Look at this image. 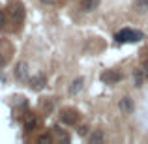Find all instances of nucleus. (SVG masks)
Returning <instances> with one entry per match:
<instances>
[{
  "label": "nucleus",
  "mask_w": 148,
  "mask_h": 144,
  "mask_svg": "<svg viewBox=\"0 0 148 144\" xmlns=\"http://www.w3.org/2000/svg\"><path fill=\"white\" fill-rule=\"evenodd\" d=\"M143 38H145L143 32H137V30H131V28H124L122 32L116 34L118 43H135V41H141Z\"/></svg>",
  "instance_id": "nucleus-1"
},
{
  "label": "nucleus",
  "mask_w": 148,
  "mask_h": 144,
  "mask_svg": "<svg viewBox=\"0 0 148 144\" xmlns=\"http://www.w3.org/2000/svg\"><path fill=\"white\" fill-rule=\"evenodd\" d=\"M88 141H90L92 144H101V142L105 141V135H103V131H101V129L94 131V133H92L90 137H88Z\"/></svg>",
  "instance_id": "nucleus-10"
},
{
  "label": "nucleus",
  "mask_w": 148,
  "mask_h": 144,
  "mask_svg": "<svg viewBox=\"0 0 148 144\" xmlns=\"http://www.w3.org/2000/svg\"><path fill=\"white\" fill-rule=\"evenodd\" d=\"M28 83H30V88H32V90H43V86L47 84V79H45V75H36V77H32Z\"/></svg>",
  "instance_id": "nucleus-6"
},
{
  "label": "nucleus",
  "mask_w": 148,
  "mask_h": 144,
  "mask_svg": "<svg viewBox=\"0 0 148 144\" xmlns=\"http://www.w3.org/2000/svg\"><path fill=\"white\" fill-rule=\"evenodd\" d=\"M0 26H6V15L0 13Z\"/></svg>",
  "instance_id": "nucleus-16"
},
{
  "label": "nucleus",
  "mask_w": 148,
  "mask_h": 144,
  "mask_svg": "<svg viewBox=\"0 0 148 144\" xmlns=\"http://www.w3.org/2000/svg\"><path fill=\"white\" fill-rule=\"evenodd\" d=\"M146 79V73L143 71V68L141 69H137V71L133 73V83H135V86H143V81Z\"/></svg>",
  "instance_id": "nucleus-11"
},
{
  "label": "nucleus",
  "mask_w": 148,
  "mask_h": 144,
  "mask_svg": "<svg viewBox=\"0 0 148 144\" xmlns=\"http://www.w3.org/2000/svg\"><path fill=\"white\" fill-rule=\"evenodd\" d=\"M11 15H13L17 21H23V19H25V8H23V4H13V6H11Z\"/></svg>",
  "instance_id": "nucleus-9"
},
{
  "label": "nucleus",
  "mask_w": 148,
  "mask_h": 144,
  "mask_svg": "<svg viewBox=\"0 0 148 144\" xmlns=\"http://www.w3.org/2000/svg\"><path fill=\"white\" fill-rule=\"evenodd\" d=\"M83 86H84V79H83V77H77V79H73L71 86H69V94H71V96L79 94V92L83 90Z\"/></svg>",
  "instance_id": "nucleus-8"
},
{
  "label": "nucleus",
  "mask_w": 148,
  "mask_h": 144,
  "mask_svg": "<svg viewBox=\"0 0 148 144\" xmlns=\"http://www.w3.org/2000/svg\"><path fill=\"white\" fill-rule=\"evenodd\" d=\"M86 133H88V127H86V126H81V127H79V135H81V137H84Z\"/></svg>",
  "instance_id": "nucleus-15"
},
{
  "label": "nucleus",
  "mask_w": 148,
  "mask_h": 144,
  "mask_svg": "<svg viewBox=\"0 0 148 144\" xmlns=\"http://www.w3.org/2000/svg\"><path fill=\"white\" fill-rule=\"evenodd\" d=\"M135 10L139 13H146L148 11V0H135Z\"/></svg>",
  "instance_id": "nucleus-13"
},
{
  "label": "nucleus",
  "mask_w": 148,
  "mask_h": 144,
  "mask_svg": "<svg viewBox=\"0 0 148 144\" xmlns=\"http://www.w3.org/2000/svg\"><path fill=\"white\" fill-rule=\"evenodd\" d=\"M118 109L124 112V114H131V112H133V109H135L133 99H131V97H122V99L118 101Z\"/></svg>",
  "instance_id": "nucleus-5"
},
{
  "label": "nucleus",
  "mask_w": 148,
  "mask_h": 144,
  "mask_svg": "<svg viewBox=\"0 0 148 144\" xmlns=\"http://www.w3.org/2000/svg\"><path fill=\"white\" fill-rule=\"evenodd\" d=\"M38 141H40L41 144H49V142H51V137H49V135H41Z\"/></svg>",
  "instance_id": "nucleus-14"
},
{
  "label": "nucleus",
  "mask_w": 148,
  "mask_h": 144,
  "mask_svg": "<svg viewBox=\"0 0 148 144\" xmlns=\"http://www.w3.org/2000/svg\"><path fill=\"white\" fill-rule=\"evenodd\" d=\"M43 4H54V0H41Z\"/></svg>",
  "instance_id": "nucleus-18"
},
{
  "label": "nucleus",
  "mask_w": 148,
  "mask_h": 144,
  "mask_svg": "<svg viewBox=\"0 0 148 144\" xmlns=\"http://www.w3.org/2000/svg\"><path fill=\"white\" fill-rule=\"evenodd\" d=\"M28 62H19L17 66H15V79L17 81H28Z\"/></svg>",
  "instance_id": "nucleus-4"
},
{
  "label": "nucleus",
  "mask_w": 148,
  "mask_h": 144,
  "mask_svg": "<svg viewBox=\"0 0 148 144\" xmlns=\"http://www.w3.org/2000/svg\"><path fill=\"white\" fill-rule=\"evenodd\" d=\"M143 71L146 73V77H148V60L145 62V64H143Z\"/></svg>",
  "instance_id": "nucleus-17"
},
{
  "label": "nucleus",
  "mask_w": 148,
  "mask_h": 144,
  "mask_svg": "<svg viewBox=\"0 0 148 144\" xmlns=\"http://www.w3.org/2000/svg\"><path fill=\"white\" fill-rule=\"evenodd\" d=\"M60 120H62V124H66V126H75L77 120H79V112L73 111V109H66V111L60 112Z\"/></svg>",
  "instance_id": "nucleus-2"
},
{
  "label": "nucleus",
  "mask_w": 148,
  "mask_h": 144,
  "mask_svg": "<svg viewBox=\"0 0 148 144\" xmlns=\"http://www.w3.org/2000/svg\"><path fill=\"white\" fill-rule=\"evenodd\" d=\"M98 6H99V0H81V4H79L81 11H84V13H90V11H94Z\"/></svg>",
  "instance_id": "nucleus-7"
},
{
  "label": "nucleus",
  "mask_w": 148,
  "mask_h": 144,
  "mask_svg": "<svg viewBox=\"0 0 148 144\" xmlns=\"http://www.w3.org/2000/svg\"><path fill=\"white\" fill-rule=\"evenodd\" d=\"M38 126V120H36V116L34 114H30L28 118H26V122H25V129L26 131H34V127Z\"/></svg>",
  "instance_id": "nucleus-12"
},
{
  "label": "nucleus",
  "mask_w": 148,
  "mask_h": 144,
  "mask_svg": "<svg viewBox=\"0 0 148 144\" xmlns=\"http://www.w3.org/2000/svg\"><path fill=\"white\" fill-rule=\"evenodd\" d=\"M101 81L107 83V84H116V83L122 81V73L116 71V69H107V71L101 73Z\"/></svg>",
  "instance_id": "nucleus-3"
}]
</instances>
